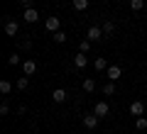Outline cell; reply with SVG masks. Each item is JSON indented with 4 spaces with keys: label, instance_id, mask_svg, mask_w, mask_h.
Wrapping results in <instances>:
<instances>
[{
    "label": "cell",
    "instance_id": "cell-1",
    "mask_svg": "<svg viewBox=\"0 0 147 134\" xmlns=\"http://www.w3.org/2000/svg\"><path fill=\"white\" fill-rule=\"evenodd\" d=\"M3 29H5L7 37H15L17 32H20V25H17V20H12V17H3Z\"/></svg>",
    "mask_w": 147,
    "mask_h": 134
},
{
    "label": "cell",
    "instance_id": "cell-2",
    "mask_svg": "<svg viewBox=\"0 0 147 134\" xmlns=\"http://www.w3.org/2000/svg\"><path fill=\"white\" fill-rule=\"evenodd\" d=\"M105 37V32H103V27L100 25H91L88 27V34H86V39H91V41H100Z\"/></svg>",
    "mask_w": 147,
    "mask_h": 134
},
{
    "label": "cell",
    "instance_id": "cell-3",
    "mask_svg": "<svg viewBox=\"0 0 147 134\" xmlns=\"http://www.w3.org/2000/svg\"><path fill=\"white\" fill-rule=\"evenodd\" d=\"M108 112H110V105L103 103V100L93 105V115H96V117H108Z\"/></svg>",
    "mask_w": 147,
    "mask_h": 134
},
{
    "label": "cell",
    "instance_id": "cell-4",
    "mask_svg": "<svg viewBox=\"0 0 147 134\" xmlns=\"http://www.w3.org/2000/svg\"><path fill=\"white\" fill-rule=\"evenodd\" d=\"M44 27H47V32H59V27H61V20H59V17H47V20H44Z\"/></svg>",
    "mask_w": 147,
    "mask_h": 134
},
{
    "label": "cell",
    "instance_id": "cell-5",
    "mask_svg": "<svg viewBox=\"0 0 147 134\" xmlns=\"http://www.w3.org/2000/svg\"><path fill=\"white\" fill-rule=\"evenodd\" d=\"M142 112H145V103L142 100H132L130 103V115L132 117H142Z\"/></svg>",
    "mask_w": 147,
    "mask_h": 134
},
{
    "label": "cell",
    "instance_id": "cell-6",
    "mask_svg": "<svg viewBox=\"0 0 147 134\" xmlns=\"http://www.w3.org/2000/svg\"><path fill=\"white\" fill-rule=\"evenodd\" d=\"M22 17H25V22H30V25H34V22L39 20V12H37L34 7H27V10L22 12Z\"/></svg>",
    "mask_w": 147,
    "mask_h": 134
},
{
    "label": "cell",
    "instance_id": "cell-7",
    "mask_svg": "<svg viewBox=\"0 0 147 134\" xmlns=\"http://www.w3.org/2000/svg\"><path fill=\"white\" fill-rule=\"evenodd\" d=\"M98 119H100V117H96L93 112H91V115H84V127H86V129H96V127H98Z\"/></svg>",
    "mask_w": 147,
    "mask_h": 134
},
{
    "label": "cell",
    "instance_id": "cell-8",
    "mask_svg": "<svg viewBox=\"0 0 147 134\" xmlns=\"http://www.w3.org/2000/svg\"><path fill=\"white\" fill-rule=\"evenodd\" d=\"M74 66H76V68H86V66H88V56H86L84 51H79L76 56H74Z\"/></svg>",
    "mask_w": 147,
    "mask_h": 134
},
{
    "label": "cell",
    "instance_id": "cell-9",
    "mask_svg": "<svg viewBox=\"0 0 147 134\" xmlns=\"http://www.w3.org/2000/svg\"><path fill=\"white\" fill-rule=\"evenodd\" d=\"M22 71H25V76H32V73L37 71V61H34V59H27V61H22Z\"/></svg>",
    "mask_w": 147,
    "mask_h": 134
},
{
    "label": "cell",
    "instance_id": "cell-10",
    "mask_svg": "<svg viewBox=\"0 0 147 134\" xmlns=\"http://www.w3.org/2000/svg\"><path fill=\"white\" fill-rule=\"evenodd\" d=\"M120 76H123V68H120V66H115V63L108 66V78H110V81H118Z\"/></svg>",
    "mask_w": 147,
    "mask_h": 134
},
{
    "label": "cell",
    "instance_id": "cell-11",
    "mask_svg": "<svg viewBox=\"0 0 147 134\" xmlns=\"http://www.w3.org/2000/svg\"><path fill=\"white\" fill-rule=\"evenodd\" d=\"M52 100H54V103H64V100H66V90H64V88H57V90H54V93H52Z\"/></svg>",
    "mask_w": 147,
    "mask_h": 134
},
{
    "label": "cell",
    "instance_id": "cell-12",
    "mask_svg": "<svg viewBox=\"0 0 147 134\" xmlns=\"http://www.w3.org/2000/svg\"><path fill=\"white\" fill-rule=\"evenodd\" d=\"M93 66H96V71H108V61L105 59H93Z\"/></svg>",
    "mask_w": 147,
    "mask_h": 134
},
{
    "label": "cell",
    "instance_id": "cell-13",
    "mask_svg": "<svg viewBox=\"0 0 147 134\" xmlns=\"http://www.w3.org/2000/svg\"><path fill=\"white\" fill-rule=\"evenodd\" d=\"M84 90L86 93H93L96 90V78H84Z\"/></svg>",
    "mask_w": 147,
    "mask_h": 134
},
{
    "label": "cell",
    "instance_id": "cell-14",
    "mask_svg": "<svg viewBox=\"0 0 147 134\" xmlns=\"http://www.w3.org/2000/svg\"><path fill=\"white\" fill-rule=\"evenodd\" d=\"M100 27H103V32H105V34H113V32H115V22H113V20H105Z\"/></svg>",
    "mask_w": 147,
    "mask_h": 134
},
{
    "label": "cell",
    "instance_id": "cell-15",
    "mask_svg": "<svg viewBox=\"0 0 147 134\" xmlns=\"http://www.w3.org/2000/svg\"><path fill=\"white\" fill-rule=\"evenodd\" d=\"M17 90H27V85H30V76H22V78H17Z\"/></svg>",
    "mask_w": 147,
    "mask_h": 134
},
{
    "label": "cell",
    "instance_id": "cell-16",
    "mask_svg": "<svg viewBox=\"0 0 147 134\" xmlns=\"http://www.w3.org/2000/svg\"><path fill=\"white\" fill-rule=\"evenodd\" d=\"M88 7V0H74V10L76 12H84Z\"/></svg>",
    "mask_w": 147,
    "mask_h": 134
},
{
    "label": "cell",
    "instance_id": "cell-17",
    "mask_svg": "<svg viewBox=\"0 0 147 134\" xmlns=\"http://www.w3.org/2000/svg\"><path fill=\"white\" fill-rule=\"evenodd\" d=\"M10 90H12V83L3 78V81H0V93H3V95H7V93H10Z\"/></svg>",
    "mask_w": 147,
    "mask_h": 134
},
{
    "label": "cell",
    "instance_id": "cell-18",
    "mask_svg": "<svg viewBox=\"0 0 147 134\" xmlns=\"http://www.w3.org/2000/svg\"><path fill=\"white\" fill-rule=\"evenodd\" d=\"M115 90H118V88H115V81H110V83H105V85H103V93H105V95H115Z\"/></svg>",
    "mask_w": 147,
    "mask_h": 134
},
{
    "label": "cell",
    "instance_id": "cell-19",
    "mask_svg": "<svg viewBox=\"0 0 147 134\" xmlns=\"http://www.w3.org/2000/svg\"><path fill=\"white\" fill-rule=\"evenodd\" d=\"M54 41H57V44H64V41H66V32H54Z\"/></svg>",
    "mask_w": 147,
    "mask_h": 134
},
{
    "label": "cell",
    "instance_id": "cell-20",
    "mask_svg": "<svg viewBox=\"0 0 147 134\" xmlns=\"http://www.w3.org/2000/svg\"><path fill=\"white\" fill-rule=\"evenodd\" d=\"M130 7H132V10H142V7H145V0H130Z\"/></svg>",
    "mask_w": 147,
    "mask_h": 134
},
{
    "label": "cell",
    "instance_id": "cell-21",
    "mask_svg": "<svg viewBox=\"0 0 147 134\" xmlns=\"http://www.w3.org/2000/svg\"><path fill=\"white\" fill-rule=\"evenodd\" d=\"M135 127L137 129H147V117H137L135 119Z\"/></svg>",
    "mask_w": 147,
    "mask_h": 134
},
{
    "label": "cell",
    "instance_id": "cell-22",
    "mask_svg": "<svg viewBox=\"0 0 147 134\" xmlns=\"http://www.w3.org/2000/svg\"><path fill=\"white\" fill-rule=\"evenodd\" d=\"M88 49H91V39H84V41H81V44H79V51H88Z\"/></svg>",
    "mask_w": 147,
    "mask_h": 134
},
{
    "label": "cell",
    "instance_id": "cell-23",
    "mask_svg": "<svg viewBox=\"0 0 147 134\" xmlns=\"http://www.w3.org/2000/svg\"><path fill=\"white\" fill-rule=\"evenodd\" d=\"M7 63H10V66H17V63H20V56H17V54H10V56H7Z\"/></svg>",
    "mask_w": 147,
    "mask_h": 134
},
{
    "label": "cell",
    "instance_id": "cell-24",
    "mask_svg": "<svg viewBox=\"0 0 147 134\" xmlns=\"http://www.w3.org/2000/svg\"><path fill=\"white\" fill-rule=\"evenodd\" d=\"M0 115H3V117H5V115H10V105H7V103L0 105Z\"/></svg>",
    "mask_w": 147,
    "mask_h": 134
},
{
    "label": "cell",
    "instance_id": "cell-25",
    "mask_svg": "<svg viewBox=\"0 0 147 134\" xmlns=\"http://www.w3.org/2000/svg\"><path fill=\"white\" fill-rule=\"evenodd\" d=\"M32 47V41H30V37H25V39H22V49H30Z\"/></svg>",
    "mask_w": 147,
    "mask_h": 134
},
{
    "label": "cell",
    "instance_id": "cell-26",
    "mask_svg": "<svg viewBox=\"0 0 147 134\" xmlns=\"http://www.w3.org/2000/svg\"><path fill=\"white\" fill-rule=\"evenodd\" d=\"M22 7H25V10H27V7H32V0H22Z\"/></svg>",
    "mask_w": 147,
    "mask_h": 134
}]
</instances>
